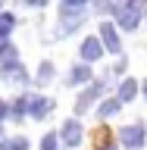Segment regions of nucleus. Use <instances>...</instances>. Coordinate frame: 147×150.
<instances>
[{
	"mask_svg": "<svg viewBox=\"0 0 147 150\" xmlns=\"http://www.w3.org/2000/svg\"><path fill=\"white\" fill-rule=\"evenodd\" d=\"M97 150H116V144H100Z\"/></svg>",
	"mask_w": 147,
	"mask_h": 150,
	"instance_id": "nucleus-19",
	"label": "nucleus"
},
{
	"mask_svg": "<svg viewBox=\"0 0 147 150\" xmlns=\"http://www.w3.org/2000/svg\"><path fill=\"white\" fill-rule=\"evenodd\" d=\"M91 66L88 63H78V66H72V72H69V84H88L91 81Z\"/></svg>",
	"mask_w": 147,
	"mask_h": 150,
	"instance_id": "nucleus-9",
	"label": "nucleus"
},
{
	"mask_svg": "<svg viewBox=\"0 0 147 150\" xmlns=\"http://www.w3.org/2000/svg\"><path fill=\"white\" fill-rule=\"evenodd\" d=\"M0 150H28V138H6L0 141Z\"/></svg>",
	"mask_w": 147,
	"mask_h": 150,
	"instance_id": "nucleus-13",
	"label": "nucleus"
},
{
	"mask_svg": "<svg viewBox=\"0 0 147 150\" xmlns=\"http://www.w3.org/2000/svg\"><path fill=\"white\" fill-rule=\"evenodd\" d=\"M6 116H9V106H6V103H3V100H0V122L6 119Z\"/></svg>",
	"mask_w": 147,
	"mask_h": 150,
	"instance_id": "nucleus-18",
	"label": "nucleus"
},
{
	"mask_svg": "<svg viewBox=\"0 0 147 150\" xmlns=\"http://www.w3.org/2000/svg\"><path fill=\"white\" fill-rule=\"evenodd\" d=\"M13 28H16V16L13 13H0V38H6Z\"/></svg>",
	"mask_w": 147,
	"mask_h": 150,
	"instance_id": "nucleus-14",
	"label": "nucleus"
},
{
	"mask_svg": "<svg viewBox=\"0 0 147 150\" xmlns=\"http://www.w3.org/2000/svg\"><path fill=\"white\" fill-rule=\"evenodd\" d=\"M25 100H28V116L31 119H44L47 112H53V100H47L41 94H25Z\"/></svg>",
	"mask_w": 147,
	"mask_h": 150,
	"instance_id": "nucleus-3",
	"label": "nucleus"
},
{
	"mask_svg": "<svg viewBox=\"0 0 147 150\" xmlns=\"http://www.w3.org/2000/svg\"><path fill=\"white\" fill-rule=\"evenodd\" d=\"M144 94H147V81H144Z\"/></svg>",
	"mask_w": 147,
	"mask_h": 150,
	"instance_id": "nucleus-20",
	"label": "nucleus"
},
{
	"mask_svg": "<svg viewBox=\"0 0 147 150\" xmlns=\"http://www.w3.org/2000/svg\"><path fill=\"white\" fill-rule=\"evenodd\" d=\"M100 53H103L100 38H85V41H82V59H85V63H94V59H100Z\"/></svg>",
	"mask_w": 147,
	"mask_h": 150,
	"instance_id": "nucleus-8",
	"label": "nucleus"
},
{
	"mask_svg": "<svg viewBox=\"0 0 147 150\" xmlns=\"http://www.w3.org/2000/svg\"><path fill=\"white\" fill-rule=\"evenodd\" d=\"M119 28H125V31H135L141 22V3L138 0H131V3H125V6H119Z\"/></svg>",
	"mask_w": 147,
	"mask_h": 150,
	"instance_id": "nucleus-1",
	"label": "nucleus"
},
{
	"mask_svg": "<svg viewBox=\"0 0 147 150\" xmlns=\"http://www.w3.org/2000/svg\"><path fill=\"white\" fill-rule=\"evenodd\" d=\"M0 56H3V59H16V47L9 44L6 38H0Z\"/></svg>",
	"mask_w": 147,
	"mask_h": 150,
	"instance_id": "nucleus-16",
	"label": "nucleus"
},
{
	"mask_svg": "<svg viewBox=\"0 0 147 150\" xmlns=\"http://www.w3.org/2000/svg\"><path fill=\"white\" fill-rule=\"evenodd\" d=\"M144 138H147L144 125H125V128L119 131V141H122V144H125L129 150H141V144H144Z\"/></svg>",
	"mask_w": 147,
	"mask_h": 150,
	"instance_id": "nucleus-2",
	"label": "nucleus"
},
{
	"mask_svg": "<svg viewBox=\"0 0 147 150\" xmlns=\"http://www.w3.org/2000/svg\"><path fill=\"white\" fill-rule=\"evenodd\" d=\"M56 134H44V141H41V150H56Z\"/></svg>",
	"mask_w": 147,
	"mask_h": 150,
	"instance_id": "nucleus-17",
	"label": "nucleus"
},
{
	"mask_svg": "<svg viewBox=\"0 0 147 150\" xmlns=\"http://www.w3.org/2000/svg\"><path fill=\"white\" fill-rule=\"evenodd\" d=\"M100 44L110 53H122V44H119V35H116L113 22H100Z\"/></svg>",
	"mask_w": 147,
	"mask_h": 150,
	"instance_id": "nucleus-6",
	"label": "nucleus"
},
{
	"mask_svg": "<svg viewBox=\"0 0 147 150\" xmlns=\"http://www.w3.org/2000/svg\"><path fill=\"white\" fill-rule=\"evenodd\" d=\"M53 75H56L53 63H41V69H38V84H50V81H53Z\"/></svg>",
	"mask_w": 147,
	"mask_h": 150,
	"instance_id": "nucleus-12",
	"label": "nucleus"
},
{
	"mask_svg": "<svg viewBox=\"0 0 147 150\" xmlns=\"http://www.w3.org/2000/svg\"><path fill=\"white\" fill-rule=\"evenodd\" d=\"M119 97H113V100H107V103H100V106H97V116H100V119H110V116H116V112H119Z\"/></svg>",
	"mask_w": 147,
	"mask_h": 150,
	"instance_id": "nucleus-11",
	"label": "nucleus"
},
{
	"mask_svg": "<svg viewBox=\"0 0 147 150\" xmlns=\"http://www.w3.org/2000/svg\"><path fill=\"white\" fill-rule=\"evenodd\" d=\"M60 138H63L66 147H72V150H75L78 144H82V125H78L75 119H69V122L63 125V131H60Z\"/></svg>",
	"mask_w": 147,
	"mask_h": 150,
	"instance_id": "nucleus-7",
	"label": "nucleus"
},
{
	"mask_svg": "<svg viewBox=\"0 0 147 150\" xmlns=\"http://www.w3.org/2000/svg\"><path fill=\"white\" fill-rule=\"evenodd\" d=\"M0 75L6 81H28V72H25V66L19 63V56L16 59H3L0 63Z\"/></svg>",
	"mask_w": 147,
	"mask_h": 150,
	"instance_id": "nucleus-4",
	"label": "nucleus"
},
{
	"mask_svg": "<svg viewBox=\"0 0 147 150\" xmlns=\"http://www.w3.org/2000/svg\"><path fill=\"white\" fill-rule=\"evenodd\" d=\"M100 91H103V84H100V81H91V84L82 91L78 103H75V112H78V116H82V112H88V110H91V103L100 97Z\"/></svg>",
	"mask_w": 147,
	"mask_h": 150,
	"instance_id": "nucleus-5",
	"label": "nucleus"
},
{
	"mask_svg": "<svg viewBox=\"0 0 147 150\" xmlns=\"http://www.w3.org/2000/svg\"><path fill=\"white\" fill-rule=\"evenodd\" d=\"M9 116H13V119H22V116H28V100L25 97H16V103H13V110H9Z\"/></svg>",
	"mask_w": 147,
	"mask_h": 150,
	"instance_id": "nucleus-15",
	"label": "nucleus"
},
{
	"mask_svg": "<svg viewBox=\"0 0 147 150\" xmlns=\"http://www.w3.org/2000/svg\"><path fill=\"white\" fill-rule=\"evenodd\" d=\"M135 94H138V81H135V78H125V81L119 84V103L135 100Z\"/></svg>",
	"mask_w": 147,
	"mask_h": 150,
	"instance_id": "nucleus-10",
	"label": "nucleus"
},
{
	"mask_svg": "<svg viewBox=\"0 0 147 150\" xmlns=\"http://www.w3.org/2000/svg\"><path fill=\"white\" fill-rule=\"evenodd\" d=\"M0 13H3V9H0Z\"/></svg>",
	"mask_w": 147,
	"mask_h": 150,
	"instance_id": "nucleus-21",
	"label": "nucleus"
}]
</instances>
